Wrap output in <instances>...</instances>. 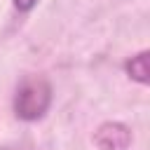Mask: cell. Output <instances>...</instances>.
Returning a JSON list of instances; mask_svg holds the SVG:
<instances>
[{"label": "cell", "instance_id": "cell-1", "mask_svg": "<svg viewBox=\"0 0 150 150\" xmlns=\"http://www.w3.org/2000/svg\"><path fill=\"white\" fill-rule=\"evenodd\" d=\"M49 103H52V87L45 77L30 75V77H23L21 84L16 87L14 110L21 120H26V122L40 120L47 112Z\"/></svg>", "mask_w": 150, "mask_h": 150}, {"label": "cell", "instance_id": "cell-2", "mask_svg": "<svg viewBox=\"0 0 150 150\" xmlns=\"http://www.w3.org/2000/svg\"><path fill=\"white\" fill-rule=\"evenodd\" d=\"M94 141L101 150H127L131 143V131L120 122H105L98 127Z\"/></svg>", "mask_w": 150, "mask_h": 150}, {"label": "cell", "instance_id": "cell-3", "mask_svg": "<svg viewBox=\"0 0 150 150\" xmlns=\"http://www.w3.org/2000/svg\"><path fill=\"white\" fill-rule=\"evenodd\" d=\"M127 73L141 82V84H148V75H150V68H148V52H138L136 56H131L127 61Z\"/></svg>", "mask_w": 150, "mask_h": 150}, {"label": "cell", "instance_id": "cell-4", "mask_svg": "<svg viewBox=\"0 0 150 150\" xmlns=\"http://www.w3.org/2000/svg\"><path fill=\"white\" fill-rule=\"evenodd\" d=\"M35 2H38V0H14V7H16L19 12H30V9L35 7Z\"/></svg>", "mask_w": 150, "mask_h": 150}]
</instances>
